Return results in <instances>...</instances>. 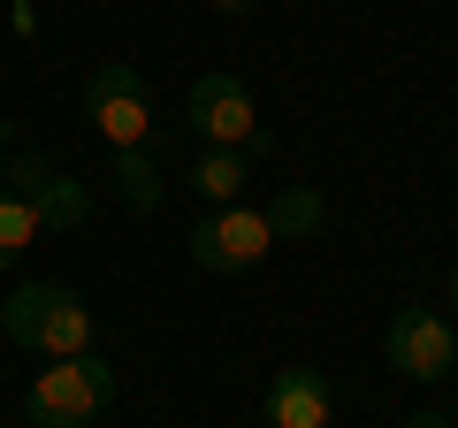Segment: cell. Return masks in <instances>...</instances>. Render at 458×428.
Wrapping results in <instances>:
<instances>
[{
  "instance_id": "1",
  "label": "cell",
  "mask_w": 458,
  "mask_h": 428,
  "mask_svg": "<svg viewBox=\"0 0 458 428\" xmlns=\"http://www.w3.org/2000/svg\"><path fill=\"white\" fill-rule=\"evenodd\" d=\"M0 337L47 352V360H77V352H92V306L62 283H16L0 298Z\"/></svg>"
},
{
  "instance_id": "2",
  "label": "cell",
  "mask_w": 458,
  "mask_h": 428,
  "mask_svg": "<svg viewBox=\"0 0 458 428\" xmlns=\"http://www.w3.org/2000/svg\"><path fill=\"white\" fill-rule=\"evenodd\" d=\"M107 398H114V367L99 352H77V360H54L23 390V413H31V428H92Z\"/></svg>"
},
{
  "instance_id": "3",
  "label": "cell",
  "mask_w": 458,
  "mask_h": 428,
  "mask_svg": "<svg viewBox=\"0 0 458 428\" xmlns=\"http://www.w3.org/2000/svg\"><path fill=\"white\" fill-rule=\"evenodd\" d=\"M77 99H84V116L99 123V138H107L114 153H138L153 138V92H146V77H138L131 62H99Z\"/></svg>"
},
{
  "instance_id": "4",
  "label": "cell",
  "mask_w": 458,
  "mask_h": 428,
  "mask_svg": "<svg viewBox=\"0 0 458 428\" xmlns=\"http://www.w3.org/2000/svg\"><path fill=\"white\" fill-rule=\"evenodd\" d=\"M183 107H191V123H199V138H207V146L252 153V161H260V153L276 146V138L260 131V107H252V92H245L237 77H222V69H214V77H199Z\"/></svg>"
},
{
  "instance_id": "5",
  "label": "cell",
  "mask_w": 458,
  "mask_h": 428,
  "mask_svg": "<svg viewBox=\"0 0 458 428\" xmlns=\"http://www.w3.org/2000/svg\"><path fill=\"white\" fill-rule=\"evenodd\" d=\"M267 245H276V230H267L260 207H214L207 222L191 230V261L207 268V276H237V268H260Z\"/></svg>"
},
{
  "instance_id": "6",
  "label": "cell",
  "mask_w": 458,
  "mask_h": 428,
  "mask_svg": "<svg viewBox=\"0 0 458 428\" xmlns=\"http://www.w3.org/2000/svg\"><path fill=\"white\" fill-rule=\"evenodd\" d=\"M382 352H390V367H397V375H412V382H443V375L458 367L451 321L428 313V306H397L390 330H382Z\"/></svg>"
},
{
  "instance_id": "7",
  "label": "cell",
  "mask_w": 458,
  "mask_h": 428,
  "mask_svg": "<svg viewBox=\"0 0 458 428\" xmlns=\"http://www.w3.org/2000/svg\"><path fill=\"white\" fill-rule=\"evenodd\" d=\"M8 176H16V199H31L38 230H77L84 214H92V192H84L77 176H54L38 153H16V161H8Z\"/></svg>"
},
{
  "instance_id": "8",
  "label": "cell",
  "mask_w": 458,
  "mask_h": 428,
  "mask_svg": "<svg viewBox=\"0 0 458 428\" xmlns=\"http://www.w3.org/2000/svg\"><path fill=\"white\" fill-rule=\"evenodd\" d=\"M328 382L313 367H276L267 375V428H328Z\"/></svg>"
},
{
  "instance_id": "9",
  "label": "cell",
  "mask_w": 458,
  "mask_h": 428,
  "mask_svg": "<svg viewBox=\"0 0 458 428\" xmlns=\"http://www.w3.org/2000/svg\"><path fill=\"white\" fill-rule=\"evenodd\" d=\"M191 184H199V199H207V207H237V199H245V184H252V153H229V146L199 153Z\"/></svg>"
},
{
  "instance_id": "10",
  "label": "cell",
  "mask_w": 458,
  "mask_h": 428,
  "mask_svg": "<svg viewBox=\"0 0 458 428\" xmlns=\"http://www.w3.org/2000/svg\"><path fill=\"white\" fill-rule=\"evenodd\" d=\"M114 192H123V207H138V214L161 207V168H153L146 146H138V153H114Z\"/></svg>"
},
{
  "instance_id": "11",
  "label": "cell",
  "mask_w": 458,
  "mask_h": 428,
  "mask_svg": "<svg viewBox=\"0 0 458 428\" xmlns=\"http://www.w3.org/2000/svg\"><path fill=\"white\" fill-rule=\"evenodd\" d=\"M31 245H38V214H31V199L0 192V268H16V253H31Z\"/></svg>"
},
{
  "instance_id": "12",
  "label": "cell",
  "mask_w": 458,
  "mask_h": 428,
  "mask_svg": "<svg viewBox=\"0 0 458 428\" xmlns=\"http://www.w3.org/2000/svg\"><path fill=\"white\" fill-rule=\"evenodd\" d=\"M267 230H276V237H306V230H321V192L291 184V192L267 207Z\"/></svg>"
},
{
  "instance_id": "13",
  "label": "cell",
  "mask_w": 458,
  "mask_h": 428,
  "mask_svg": "<svg viewBox=\"0 0 458 428\" xmlns=\"http://www.w3.org/2000/svg\"><path fill=\"white\" fill-rule=\"evenodd\" d=\"M8 23H16V39H38V8L31 0H8Z\"/></svg>"
},
{
  "instance_id": "14",
  "label": "cell",
  "mask_w": 458,
  "mask_h": 428,
  "mask_svg": "<svg viewBox=\"0 0 458 428\" xmlns=\"http://www.w3.org/2000/svg\"><path fill=\"white\" fill-rule=\"evenodd\" d=\"M405 428H451V421H443V413H412Z\"/></svg>"
},
{
  "instance_id": "15",
  "label": "cell",
  "mask_w": 458,
  "mask_h": 428,
  "mask_svg": "<svg viewBox=\"0 0 458 428\" xmlns=\"http://www.w3.org/2000/svg\"><path fill=\"white\" fill-rule=\"evenodd\" d=\"M214 8H222V16H245V8H252V0H214Z\"/></svg>"
},
{
  "instance_id": "16",
  "label": "cell",
  "mask_w": 458,
  "mask_h": 428,
  "mask_svg": "<svg viewBox=\"0 0 458 428\" xmlns=\"http://www.w3.org/2000/svg\"><path fill=\"white\" fill-rule=\"evenodd\" d=\"M443 321H458V268H451V313H443Z\"/></svg>"
},
{
  "instance_id": "17",
  "label": "cell",
  "mask_w": 458,
  "mask_h": 428,
  "mask_svg": "<svg viewBox=\"0 0 458 428\" xmlns=\"http://www.w3.org/2000/svg\"><path fill=\"white\" fill-rule=\"evenodd\" d=\"M0 184H8V138H0Z\"/></svg>"
},
{
  "instance_id": "18",
  "label": "cell",
  "mask_w": 458,
  "mask_h": 428,
  "mask_svg": "<svg viewBox=\"0 0 458 428\" xmlns=\"http://www.w3.org/2000/svg\"><path fill=\"white\" fill-rule=\"evenodd\" d=\"M451 382H458V367H451Z\"/></svg>"
}]
</instances>
